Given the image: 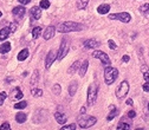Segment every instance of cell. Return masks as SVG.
<instances>
[{
  "instance_id": "cell-1",
  "label": "cell",
  "mask_w": 149,
  "mask_h": 130,
  "mask_svg": "<svg viewBox=\"0 0 149 130\" xmlns=\"http://www.w3.org/2000/svg\"><path fill=\"white\" fill-rule=\"evenodd\" d=\"M84 29V26L79 23L74 21H65L58 25L57 31L62 33H68V32H76V31H82Z\"/></svg>"
},
{
  "instance_id": "cell-2",
  "label": "cell",
  "mask_w": 149,
  "mask_h": 130,
  "mask_svg": "<svg viewBox=\"0 0 149 130\" xmlns=\"http://www.w3.org/2000/svg\"><path fill=\"white\" fill-rule=\"evenodd\" d=\"M117 77H118V71H117V69L111 68L110 65H108V66L105 68V70H104V79H105V83H107L108 85L113 84V83L117 79Z\"/></svg>"
},
{
  "instance_id": "cell-3",
  "label": "cell",
  "mask_w": 149,
  "mask_h": 130,
  "mask_svg": "<svg viewBox=\"0 0 149 130\" xmlns=\"http://www.w3.org/2000/svg\"><path fill=\"white\" fill-rule=\"evenodd\" d=\"M129 92V83L127 81H123L116 89V96L118 99H123Z\"/></svg>"
},
{
  "instance_id": "cell-4",
  "label": "cell",
  "mask_w": 149,
  "mask_h": 130,
  "mask_svg": "<svg viewBox=\"0 0 149 130\" xmlns=\"http://www.w3.org/2000/svg\"><path fill=\"white\" fill-rule=\"evenodd\" d=\"M69 46H70V40L68 38H63V40H62V44H60V47L58 50V53H57V59H63L66 53H68V51H69Z\"/></svg>"
},
{
  "instance_id": "cell-5",
  "label": "cell",
  "mask_w": 149,
  "mask_h": 130,
  "mask_svg": "<svg viewBox=\"0 0 149 130\" xmlns=\"http://www.w3.org/2000/svg\"><path fill=\"white\" fill-rule=\"evenodd\" d=\"M97 98V85L91 84L88 90V105H92Z\"/></svg>"
},
{
  "instance_id": "cell-6",
  "label": "cell",
  "mask_w": 149,
  "mask_h": 130,
  "mask_svg": "<svg viewBox=\"0 0 149 130\" xmlns=\"http://www.w3.org/2000/svg\"><path fill=\"white\" fill-rule=\"evenodd\" d=\"M96 122H97L96 117L90 116V117H86V118H81V120L78 121V124H79V127H81L82 129H86V128L92 127Z\"/></svg>"
},
{
  "instance_id": "cell-7",
  "label": "cell",
  "mask_w": 149,
  "mask_h": 130,
  "mask_svg": "<svg viewBox=\"0 0 149 130\" xmlns=\"http://www.w3.org/2000/svg\"><path fill=\"white\" fill-rule=\"evenodd\" d=\"M92 57L98 58L99 60L103 63V65H105V66L110 65V58H109V56L107 53H104V52H102V51H94L92 52Z\"/></svg>"
},
{
  "instance_id": "cell-8",
  "label": "cell",
  "mask_w": 149,
  "mask_h": 130,
  "mask_svg": "<svg viewBox=\"0 0 149 130\" xmlns=\"http://www.w3.org/2000/svg\"><path fill=\"white\" fill-rule=\"evenodd\" d=\"M109 19H118L122 23H129L131 20V17L129 13L122 12V13H117V14H109Z\"/></svg>"
},
{
  "instance_id": "cell-9",
  "label": "cell",
  "mask_w": 149,
  "mask_h": 130,
  "mask_svg": "<svg viewBox=\"0 0 149 130\" xmlns=\"http://www.w3.org/2000/svg\"><path fill=\"white\" fill-rule=\"evenodd\" d=\"M55 59H56V52H55V50H51L47 53V57H46V63H45V68L46 69H49L50 66H51V64L55 62Z\"/></svg>"
},
{
  "instance_id": "cell-10",
  "label": "cell",
  "mask_w": 149,
  "mask_h": 130,
  "mask_svg": "<svg viewBox=\"0 0 149 130\" xmlns=\"http://www.w3.org/2000/svg\"><path fill=\"white\" fill-rule=\"evenodd\" d=\"M55 33H56V27H53V26H49V27L45 30L43 37H44L45 40H50L51 38H53Z\"/></svg>"
},
{
  "instance_id": "cell-11",
  "label": "cell",
  "mask_w": 149,
  "mask_h": 130,
  "mask_svg": "<svg viewBox=\"0 0 149 130\" xmlns=\"http://www.w3.org/2000/svg\"><path fill=\"white\" fill-rule=\"evenodd\" d=\"M24 97V95H23V92L19 90V88H16V89H13V91L11 92V97H10V99H12V101H19V99H21Z\"/></svg>"
},
{
  "instance_id": "cell-12",
  "label": "cell",
  "mask_w": 149,
  "mask_h": 130,
  "mask_svg": "<svg viewBox=\"0 0 149 130\" xmlns=\"http://www.w3.org/2000/svg\"><path fill=\"white\" fill-rule=\"evenodd\" d=\"M31 16H32V18L33 19H36V20H38V19H40V17H42V11H40V8L39 7H37V6H34V7H32L31 8Z\"/></svg>"
},
{
  "instance_id": "cell-13",
  "label": "cell",
  "mask_w": 149,
  "mask_h": 130,
  "mask_svg": "<svg viewBox=\"0 0 149 130\" xmlns=\"http://www.w3.org/2000/svg\"><path fill=\"white\" fill-rule=\"evenodd\" d=\"M84 46L86 49H95V47H98L99 46V43L95 39H88L86 42H84Z\"/></svg>"
},
{
  "instance_id": "cell-14",
  "label": "cell",
  "mask_w": 149,
  "mask_h": 130,
  "mask_svg": "<svg viewBox=\"0 0 149 130\" xmlns=\"http://www.w3.org/2000/svg\"><path fill=\"white\" fill-rule=\"evenodd\" d=\"M25 11H26V10H25L23 6H17V7L13 8V11H12V12H13V14H14L16 17L21 18V17L25 14Z\"/></svg>"
},
{
  "instance_id": "cell-15",
  "label": "cell",
  "mask_w": 149,
  "mask_h": 130,
  "mask_svg": "<svg viewBox=\"0 0 149 130\" xmlns=\"http://www.w3.org/2000/svg\"><path fill=\"white\" fill-rule=\"evenodd\" d=\"M55 117H56V120L59 124H65L66 123V116L64 114H62V112H56L55 114Z\"/></svg>"
},
{
  "instance_id": "cell-16",
  "label": "cell",
  "mask_w": 149,
  "mask_h": 130,
  "mask_svg": "<svg viewBox=\"0 0 149 130\" xmlns=\"http://www.w3.org/2000/svg\"><path fill=\"white\" fill-rule=\"evenodd\" d=\"M109 11H110V6L108 4H102L97 7V12L99 13V14H105V13H108Z\"/></svg>"
},
{
  "instance_id": "cell-17",
  "label": "cell",
  "mask_w": 149,
  "mask_h": 130,
  "mask_svg": "<svg viewBox=\"0 0 149 130\" xmlns=\"http://www.w3.org/2000/svg\"><path fill=\"white\" fill-rule=\"evenodd\" d=\"M10 33H11L10 26L8 27H4L3 30H0V40H5V39L10 36Z\"/></svg>"
},
{
  "instance_id": "cell-18",
  "label": "cell",
  "mask_w": 149,
  "mask_h": 130,
  "mask_svg": "<svg viewBox=\"0 0 149 130\" xmlns=\"http://www.w3.org/2000/svg\"><path fill=\"white\" fill-rule=\"evenodd\" d=\"M29 57V50L27 49H24V50H21L20 52H19V55H18V60H20V62H23V60H25Z\"/></svg>"
},
{
  "instance_id": "cell-19",
  "label": "cell",
  "mask_w": 149,
  "mask_h": 130,
  "mask_svg": "<svg viewBox=\"0 0 149 130\" xmlns=\"http://www.w3.org/2000/svg\"><path fill=\"white\" fill-rule=\"evenodd\" d=\"M38 76H39L38 71L34 70L33 75H32V77H31V81H30V83H31V85H32V86H36V85H37V83H38Z\"/></svg>"
},
{
  "instance_id": "cell-20",
  "label": "cell",
  "mask_w": 149,
  "mask_h": 130,
  "mask_svg": "<svg viewBox=\"0 0 149 130\" xmlns=\"http://www.w3.org/2000/svg\"><path fill=\"white\" fill-rule=\"evenodd\" d=\"M88 66H89V62L88 60H84V63L82 64V66L79 68V73L81 76L83 77L85 73H86V70H88Z\"/></svg>"
},
{
  "instance_id": "cell-21",
  "label": "cell",
  "mask_w": 149,
  "mask_h": 130,
  "mask_svg": "<svg viewBox=\"0 0 149 130\" xmlns=\"http://www.w3.org/2000/svg\"><path fill=\"white\" fill-rule=\"evenodd\" d=\"M76 90H77V82H71L70 86H69V94L70 96H73L74 94H76Z\"/></svg>"
},
{
  "instance_id": "cell-22",
  "label": "cell",
  "mask_w": 149,
  "mask_h": 130,
  "mask_svg": "<svg viewBox=\"0 0 149 130\" xmlns=\"http://www.w3.org/2000/svg\"><path fill=\"white\" fill-rule=\"evenodd\" d=\"M26 118H27V116H26V114H24V112H19L16 116V121L18 123H24L25 121H26Z\"/></svg>"
},
{
  "instance_id": "cell-23",
  "label": "cell",
  "mask_w": 149,
  "mask_h": 130,
  "mask_svg": "<svg viewBox=\"0 0 149 130\" xmlns=\"http://www.w3.org/2000/svg\"><path fill=\"white\" fill-rule=\"evenodd\" d=\"M10 50H11V44L10 43H4L1 46H0V53L5 55V53H7Z\"/></svg>"
},
{
  "instance_id": "cell-24",
  "label": "cell",
  "mask_w": 149,
  "mask_h": 130,
  "mask_svg": "<svg viewBox=\"0 0 149 130\" xmlns=\"http://www.w3.org/2000/svg\"><path fill=\"white\" fill-rule=\"evenodd\" d=\"M79 68H81V66H79V62H78V60H76V62H74V63L71 65V68L69 69V71H68V72H69V73H74V72H76Z\"/></svg>"
},
{
  "instance_id": "cell-25",
  "label": "cell",
  "mask_w": 149,
  "mask_h": 130,
  "mask_svg": "<svg viewBox=\"0 0 149 130\" xmlns=\"http://www.w3.org/2000/svg\"><path fill=\"white\" fill-rule=\"evenodd\" d=\"M40 33H42V29L39 27H34L33 30H32V37H33V39H37L39 36H40Z\"/></svg>"
},
{
  "instance_id": "cell-26",
  "label": "cell",
  "mask_w": 149,
  "mask_h": 130,
  "mask_svg": "<svg viewBox=\"0 0 149 130\" xmlns=\"http://www.w3.org/2000/svg\"><path fill=\"white\" fill-rule=\"evenodd\" d=\"M88 1H89V0H78V3H77V8H78V10L85 8L86 5H88Z\"/></svg>"
},
{
  "instance_id": "cell-27",
  "label": "cell",
  "mask_w": 149,
  "mask_h": 130,
  "mask_svg": "<svg viewBox=\"0 0 149 130\" xmlns=\"http://www.w3.org/2000/svg\"><path fill=\"white\" fill-rule=\"evenodd\" d=\"M117 129H118V130H121V129L129 130V129H130V125H129L128 123H126V122H120L118 125H117Z\"/></svg>"
},
{
  "instance_id": "cell-28",
  "label": "cell",
  "mask_w": 149,
  "mask_h": 130,
  "mask_svg": "<svg viewBox=\"0 0 149 130\" xmlns=\"http://www.w3.org/2000/svg\"><path fill=\"white\" fill-rule=\"evenodd\" d=\"M32 95L34 96V97H40L42 95H43V91L40 90V89H32Z\"/></svg>"
},
{
  "instance_id": "cell-29",
  "label": "cell",
  "mask_w": 149,
  "mask_h": 130,
  "mask_svg": "<svg viewBox=\"0 0 149 130\" xmlns=\"http://www.w3.org/2000/svg\"><path fill=\"white\" fill-rule=\"evenodd\" d=\"M117 114H118V110H117V109H114L113 111H111V112L109 114V116L107 117L108 121H111V120L114 118V117H116V116H117Z\"/></svg>"
},
{
  "instance_id": "cell-30",
  "label": "cell",
  "mask_w": 149,
  "mask_h": 130,
  "mask_svg": "<svg viewBox=\"0 0 149 130\" xmlns=\"http://www.w3.org/2000/svg\"><path fill=\"white\" fill-rule=\"evenodd\" d=\"M26 105H27V103L25 102V101H23V102L17 103L16 105H14V108H16V109H24V108H26Z\"/></svg>"
},
{
  "instance_id": "cell-31",
  "label": "cell",
  "mask_w": 149,
  "mask_h": 130,
  "mask_svg": "<svg viewBox=\"0 0 149 130\" xmlns=\"http://www.w3.org/2000/svg\"><path fill=\"white\" fill-rule=\"evenodd\" d=\"M49 7H50V1H47V0H42L40 1V8L47 10Z\"/></svg>"
},
{
  "instance_id": "cell-32",
  "label": "cell",
  "mask_w": 149,
  "mask_h": 130,
  "mask_svg": "<svg viewBox=\"0 0 149 130\" xmlns=\"http://www.w3.org/2000/svg\"><path fill=\"white\" fill-rule=\"evenodd\" d=\"M52 91L55 95H59L60 94V85L59 84H55L53 88H52Z\"/></svg>"
},
{
  "instance_id": "cell-33",
  "label": "cell",
  "mask_w": 149,
  "mask_h": 130,
  "mask_svg": "<svg viewBox=\"0 0 149 130\" xmlns=\"http://www.w3.org/2000/svg\"><path fill=\"white\" fill-rule=\"evenodd\" d=\"M140 11L141 12H149V4H143L141 7H140Z\"/></svg>"
},
{
  "instance_id": "cell-34",
  "label": "cell",
  "mask_w": 149,
  "mask_h": 130,
  "mask_svg": "<svg viewBox=\"0 0 149 130\" xmlns=\"http://www.w3.org/2000/svg\"><path fill=\"white\" fill-rule=\"evenodd\" d=\"M6 97H7L6 92H4V91H3V92H0V105H3V104H4V99Z\"/></svg>"
},
{
  "instance_id": "cell-35",
  "label": "cell",
  "mask_w": 149,
  "mask_h": 130,
  "mask_svg": "<svg viewBox=\"0 0 149 130\" xmlns=\"http://www.w3.org/2000/svg\"><path fill=\"white\" fill-rule=\"evenodd\" d=\"M76 129V124H70V125H64L62 128V130H73Z\"/></svg>"
},
{
  "instance_id": "cell-36",
  "label": "cell",
  "mask_w": 149,
  "mask_h": 130,
  "mask_svg": "<svg viewBox=\"0 0 149 130\" xmlns=\"http://www.w3.org/2000/svg\"><path fill=\"white\" fill-rule=\"evenodd\" d=\"M108 44H109V47H110L111 50H116V47H117V46H116V44H115L113 40H111V39L108 42Z\"/></svg>"
},
{
  "instance_id": "cell-37",
  "label": "cell",
  "mask_w": 149,
  "mask_h": 130,
  "mask_svg": "<svg viewBox=\"0 0 149 130\" xmlns=\"http://www.w3.org/2000/svg\"><path fill=\"white\" fill-rule=\"evenodd\" d=\"M143 78L147 82H149V70H144L143 71Z\"/></svg>"
},
{
  "instance_id": "cell-38",
  "label": "cell",
  "mask_w": 149,
  "mask_h": 130,
  "mask_svg": "<svg viewBox=\"0 0 149 130\" xmlns=\"http://www.w3.org/2000/svg\"><path fill=\"white\" fill-rule=\"evenodd\" d=\"M10 29H11V32H14V31L17 30V24H16V23L10 24Z\"/></svg>"
},
{
  "instance_id": "cell-39",
  "label": "cell",
  "mask_w": 149,
  "mask_h": 130,
  "mask_svg": "<svg viewBox=\"0 0 149 130\" xmlns=\"http://www.w3.org/2000/svg\"><path fill=\"white\" fill-rule=\"evenodd\" d=\"M142 89L146 91V92H149V82H147V83H144L143 85H142Z\"/></svg>"
},
{
  "instance_id": "cell-40",
  "label": "cell",
  "mask_w": 149,
  "mask_h": 130,
  "mask_svg": "<svg viewBox=\"0 0 149 130\" xmlns=\"http://www.w3.org/2000/svg\"><path fill=\"white\" fill-rule=\"evenodd\" d=\"M10 128H11V125H10V124H8L7 122H6V123H4V124H3L1 127H0V129H1V130H5V129H10Z\"/></svg>"
},
{
  "instance_id": "cell-41",
  "label": "cell",
  "mask_w": 149,
  "mask_h": 130,
  "mask_svg": "<svg viewBox=\"0 0 149 130\" xmlns=\"http://www.w3.org/2000/svg\"><path fill=\"white\" fill-rule=\"evenodd\" d=\"M135 116H136V112H135L134 110H131V111L128 112V117H129V118H134Z\"/></svg>"
},
{
  "instance_id": "cell-42",
  "label": "cell",
  "mask_w": 149,
  "mask_h": 130,
  "mask_svg": "<svg viewBox=\"0 0 149 130\" xmlns=\"http://www.w3.org/2000/svg\"><path fill=\"white\" fill-rule=\"evenodd\" d=\"M18 1L21 4V5H26V4H29L31 0H18Z\"/></svg>"
},
{
  "instance_id": "cell-43",
  "label": "cell",
  "mask_w": 149,
  "mask_h": 130,
  "mask_svg": "<svg viewBox=\"0 0 149 130\" xmlns=\"http://www.w3.org/2000/svg\"><path fill=\"white\" fill-rule=\"evenodd\" d=\"M129 59H130V57H129L128 55H126V56H123V58H122V62H129Z\"/></svg>"
},
{
  "instance_id": "cell-44",
  "label": "cell",
  "mask_w": 149,
  "mask_h": 130,
  "mask_svg": "<svg viewBox=\"0 0 149 130\" xmlns=\"http://www.w3.org/2000/svg\"><path fill=\"white\" fill-rule=\"evenodd\" d=\"M127 104H128V105H131V104H133V99H130V98H129V99L127 101Z\"/></svg>"
},
{
  "instance_id": "cell-45",
  "label": "cell",
  "mask_w": 149,
  "mask_h": 130,
  "mask_svg": "<svg viewBox=\"0 0 149 130\" xmlns=\"http://www.w3.org/2000/svg\"><path fill=\"white\" fill-rule=\"evenodd\" d=\"M85 111H86V109H85V108H84V107H83V108H82V109H81V114H82V115H83V114H84V112H85Z\"/></svg>"
},
{
  "instance_id": "cell-46",
  "label": "cell",
  "mask_w": 149,
  "mask_h": 130,
  "mask_svg": "<svg viewBox=\"0 0 149 130\" xmlns=\"http://www.w3.org/2000/svg\"><path fill=\"white\" fill-rule=\"evenodd\" d=\"M1 16H3V13H1V12H0V17H1Z\"/></svg>"
},
{
  "instance_id": "cell-47",
  "label": "cell",
  "mask_w": 149,
  "mask_h": 130,
  "mask_svg": "<svg viewBox=\"0 0 149 130\" xmlns=\"http://www.w3.org/2000/svg\"><path fill=\"white\" fill-rule=\"evenodd\" d=\"M148 110H149V103H148Z\"/></svg>"
}]
</instances>
